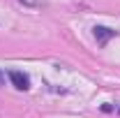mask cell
Instances as JSON below:
<instances>
[{"label": "cell", "mask_w": 120, "mask_h": 118, "mask_svg": "<svg viewBox=\"0 0 120 118\" xmlns=\"http://www.w3.org/2000/svg\"><path fill=\"white\" fill-rule=\"evenodd\" d=\"M113 35H116V30L104 28V26H95V37H97V42H99V44H106Z\"/></svg>", "instance_id": "7a4b0ae2"}, {"label": "cell", "mask_w": 120, "mask_h": 118, "mask_svg": "<svg viewBox=\"0 0 120 118\" xmlns=\"http://www.w3.org/2000/svg\"><path fill=\"white\" fill-rule=\"evenodd\" d=\"M2 81H5V76H2V74H0V83H2Z\"/></svg>", "instance_id": "3957f363"}, {"label": "cell", "mask_w": 120, "mask_h": 118, "mask_svg": "<svg viewBox=\"0 0 120 118\" xmlns=\"http://www.w3.org/2000/svg\"><path fill=\"white\" fill-rule=\"evenodd\" d=\"M9 81H12V83H14L19 90H28V88H30V79H28V74L19 72V70H12V72H9Z\"/></svg>", "instance_id": "6da1fadb"}]
</instances>
